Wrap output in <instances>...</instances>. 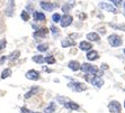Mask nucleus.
Segmentation results:
<instances>
[{"mask_svg": "<svg viewBox=\"0 0 125 113\" xmlns=\"http://www.w3.org/2000/svg\"><path fill=\"white\" fill-rule=\"evenodd\" d=\"M26 78H28V80H32V81H37L38 78H40V73L37 72V71L35 70H29L28 72L26 73Z\"/></svg>", "mask_w": 125, "mask_h": 113, "instance_id": "1a4fd4ad", "label": "nucleus"}, {"mask_svg": "<svg viewBox=\"0 0 125 113\" xmlns=\"http://www.w3.org/2000/svg\"><path fill=\"white\" fill-rule=\"evenodd\" d=\"M79 18H80L81 20H83V19H86V18H87V15H86V14H79Z\"/></svg>", "mask_w": 125, "mask_h": 113, "instance_id": "72a5a7b5", "label": "nucleus"}, {"mask_svg": "<svg viewBox=\"0 0 125 113\" xmlns=\"http://www.w3.org/2000/svg\"><path fill=\"white\" fill-rule=\"evenodd\" d=\"M47 48H49V45H47V44H41V45L37 46V50H40V52H46Z\"/></svg>", "mask_w": 125, "mask_h": 113, "instance_id": "cd10ccee", "label": "nucleus"}, {"mask_svg": "<svg viewBox=\"0 0 125 113\" xmlns=\"http://www.w3.org/2000/svg\"><path fill=\"white\" fill-rule=\"evenodd\" d=\"M79 48L81 50H90V48H93L91 44L89 41H81L79 44Z\"/></svg>", "mask_w": 125, "mask_h": 113, "instance_id": "4468645a", "label": "nucleus"}, {"mask_svg": "<svg viewBox=\"0 0 125 113\" xmlns=\"http://www.w3.org/2000/svg\"><path fill=\"white\" fill-rule=\"evenodd\" d=\"M52 19H53V21L59 23V21H60V19H61V16H60V14H54L52 16Z\"/></svg>", "mask_w": 125, "mask_h": 113, "instance_id": "c756f323", "label": "nucleus"}, {"mask_svg": "<svg viewBox=\"0 0 125 113\" xmlns=\"http://www.w3.org/2000/svg\"><path fill=\"white\" fill-rule=\"evenodd\" d=\"M61 45H62V47H69V46H74L76 45V41H73V40H71V39H69V38H67V39H64V40H62L61 41Z\"/></svg>", "mask_w": 125, "mask_h": 113, "instance_id": "6ab92c4d", "label": "nucleus"}, {"mask_svg": "<svg viewBox=\"0 0 125 113\" xmlns=\"http://www.w3.org/2000/svg\"><path fill=\"white\" fill-rule=\"evenodd\" d=\"M124 9H125V2H124Z\"/></svg>", "mask_w": 125, "mask_h": 113, "instance_id": "58836bf2", "label": "nucleus"}, {"mask_svg": "<svg viewBox=\"0 0 125 113\" xmlns=\"http://www.w3.org/2000/svg\"><path fill=\"white\" fill-rule=\"evenodd\" d=\"M88 81H90V83L93 85H95L96 87H102L104 85V81L102 80V77H97V76H93V77H86Z\"/></svg>", "mask_w": 125, "mask_h": 113, "instance_id": "423d86ee", "label": "nucleus"}, {"mask_svg": "<svg viewBox=\"0 0 125 113\" xmlns=\"http://www.w3.org/2000/svg\"><path fill=\"white\" fill-rule=\"evenodd\" d=\"M86 57H87L88 61H96V59L99 58V54L96 50H89V52L87 53V56H86Z\"/></svg>", "mask_w": 125, "mask_h": 113, "instance_id": "9b49d317", "label": "nucleus"}, {"mask_svg": "<svg viewBox=\"0 0 125 113\" xmlns=\"http://www.w3.org/2000/svg\"><path fill=\"white\" fill-rule=\"evenodd\" d=\"M73 21V17L72 16H70V15H64L63 17H61L60 19V24H61V27H68L70 26Z\"/></svg>", "mask_w": 125, "mask_h": 113, "instance_id": "20e7f679", "label": "nucleus"}, {"mask_svg": "<svg viewBox=\"0 0 125 113\" xmlns=\"http://www.w3.org/2000/svg\"><path fill=\"white\" fill-rule=\"evenodd\" d=\"M6 45H7L6 39H1V40H0V50L5 49V48H6Z\"/></svg>", "mask_w": 125, "mask_h": 113, "instance_id": "7c9ffc66", "label": "nucleus"}, {"mask_svg": "<svg viewBox=\"0 0 125 113\" xmlns=\"http://www.w3.org/2000/svg\"><path fill=\"white\" fill-rule=\"evenodd\" d=\"M34 19L36 21H44L45 20V15H44L43 12L35 11L34 12Z\"/></svg>", "mask_w": 125, "mask_h": 113, "instance_id": "dca6fc26", "label": "nucleus"}, {"mask_svg": "<svg viewBox=\"0 0 125 113\" xmlns=\"http://www.w3.org/2000/svg\"><path fill=\"white\" fill-rule=\"evenodd\" d=\"M14 10H15L14 0H9L8 6H7V9H6V15H7V16H12V12H14Z\"/></svg>", "mask_w": 125, "mask_h": 113, "instance_id": "f8f14e48", "label": "nucleus"}, {"mask_svg": "<svg viewBox=\"0 0 125 113\" xmlns=\"http://www.w3.org/2000/svg\"><path fill=\"white\" fill-rule=\"evenodd\" d=\"M111 1L115 5V6H119V3H122L123 0H111Z\"/></svg>", "mask_w": 125, "mask_h": 113, "instance_id": "2f4dec72", "label": "nucleus"}, {"mask_svg": "<svg viewBox=\"0 0 125 113\" xmlns=\"http://www.w3.org/2000/svg\"><path fill=\"white\" fill-rule=\"evenodd\" d=\"M27 113H41V112H33V111H29L28 110V112H27Z\"/></svg>", "mask_w": 125, "mask_h": 113, "instance_id": "e433bc0d", "label": "nucleus"}, {"mask_svg": "<svg viewBox=\"0 0 125 113\" xmlns=\"http://www.w3.org/2000/svg\"><path fill=\"white\" fill-rule=\"evenodd\" d=\"M6 57H7V56H2V58L0 59V63H3V62H5V59H6Z\"/></svg>", "mask_w": 125, "mask_h": 113, "instance_id": "c9c22d12", "label": "nucleus"}, {"mask_svg": "<svg viewBox=\"0 0 125 113\" xmlns=\"http://www.w3.org/2000/svg\"><path fill=\"white\" fill-rule=\"evenodd\" d=\"M33 61H34L35 63L42 64L44 62V56H42V55H34V56H33Z\"/></svg>", "mask_w": 125, "mask_h": 113, "instance_id": "4be33fe9", "label": "nucleus"}, {"mask_svg": "<svg viewBox=\"0 0 125 113\" xmlns=\"http://www.w3.org/2000/svg\"><path fill=\"white\" fill-rule=\"evenodd\" d=\"M109 26L113 27L115 29H121L123 32H125V24H121V25H114V24H109Z\"/></svg>", "mask_w": 125, "mask_h": 113, "instance_id": "bb28decb", "label": "nucleus"}, {"mask_svg": "<svg viewBox=\"0 0 125 113\" xmlns=\"http://www.w3.org/2000/svg\"><path fill=\"white\" fill-rule=\"evenodd\" d=\"M108 43L111 44V46L113 47H118L122 45L123 40H122V37H119L116 34H113V35H111L108 37Z\"/></svg>", "mask_w": 125, "mask_h": 113, "instance_id": "7ed1b4c3", "label": "nucleus"}, {"mask_svg": "<svg viewBox=\"0 0 125 113\" xmlns=\"http://www.w3.org/2000/svg\"><path fill=\"white\" fill-rule=\"evenodd\" d=\"M108 109L112 113H119L121 111V104L116 101H112L109 104H108Z\"/></svg>", "mask_w": 125, "mask_h": 113, "instance_id": "6e6552de", "label": "nucleus"}, {"mask_svg": "<svg viewBox=\"0 0 125 113\" xmlns=\"http://www.w3.org/2000/svg\"><path fill=\"white\" fill-rule=\"evenodd\" d=\"M100 66H102V68H103V70H108V65H107V64H102V65H100Z\"/></svg>", "mask_w": 125, "mask_h": 113, "instance_id": "f704fd0d", "label": "nucleus"}, {"mask_svg": "<svg viewBox=\"0 0 125 113\" xmlns=\"http://www.w3.org/2000/svg\"><path fill=\"white\" fill-rule=\"evenodd\" d=\"M80 68L83 71L84 73H87L89 75H96L97 72H98V68L96 66H94L91 64H88V63H83L82 65H80Z\"/></svg>", "mask_w": 125, "mask_h": 113, "instance_id": "f257e3e1", "label": "nucleus"}, {"mask_svg": "<svg viewBox=\"0 0 125 113\" xmlns=\"http://www.w3.org/2000/svg\"><path fill=\"white\" fill-rule=\"evenodd\" d=\"M99 8L102 10H106V11H109V12H113V14H117L118 10H117L115 7H113L111 3H106V2H100L99 3Z\"/></svg>", "mask_w": 125, "mask_h": 113, "instance_id": "39448f33", "label": "nucleus"}, {"mask_svg": "<svg viewBox=\"0 0 125 113\" xmlns=\"http://www.w3.org/2000/svg\"><path fill=\"white\" fill-rule=\"evenodd\" d=\"M44 62H46L47 64H54V63H55V58L53 57L52 55H50V56L44 57Z\"/></svg>", "mask_w": 125, "mask_h": 113, "instance_id": "a878e982", "label": "nucleus"}, {"mask_svg": "<svg viewBox=\"0 0 125 113\" xmlns=\"http://www.w3.org/2000/svg\"><path fill=\"white\" fill-rule=\"evenodd\" d=\"M68 86L74 92H83V91L87 90V86L82 83H79V82H70Z\"/></svg>", "mask_w": 125, "mask_h": 113, "instance_id": "f03ea898", "label": "nucleus"}, {"mask_svg": "<svg viewBox=\"0 0 125 113\" xmlns=\"http://www.w3.org/2000/svg\"><path fill=\"white\" fill-rule=\"evenodd\" d=\"M45 113H53L55 111V104H54V102H51L50 105L47 107H45Z\"/></svg>", "mask_w": 125, "mask_h": 113, "instance_id": "aec40b11", "label": "nucleus"}, {"mask_svg": "<svg viewBox=\"0 0 125 113\" xmlns=\"http://www.w3.org/2000/svg\"><path fill=\"white\" fill-rule=\"evenodd\" d=\"M21 19H23L24 21H28L29 20V15H28V12L27 11H21Z\"/></svg>", "mask_w": 125, "mask_h": 113, "instance_id": "c85d7f7f", "label": "nucleus"}, {"mask_svg": "<svg viewBox=\"0 0 125 113\" xmlns=\"http://www.w3.org/2000/svg\"><path fill=\"white\" fill-rule=\"evenodd\" d=\"M11 75V70L10 68H6V70H3L2 71V73H1V78H7V77H9V76Z\"/></svg>", "mask_w": 125, "mask_h": 113, "instance_id": "412c9836", "label": "nucleus"}, {"mask_svg": "<svg viewBox=\"0 0 125 113\" xmlns=\"http://www.w3.org/2000/svg\"><path fill=\"white\" fill-rule=\"evenodd\" d=\"M19 56H21V52H19V50H15V52L10 53V55L8 56V59L10 62L16 61V59H18V57H19Z\"/></svg>", "mask_w": 125, "mask_h": 113, "instance_id": "f3484780", "label": "nucleus"}, {"mask_svg": "<svg viewBox=\"0 0 125 113\" xmlns=\"http://www.w3.org/2000/svg\"><path fill=\"white\" fill-rule=\"evenodd\" d=\"M123 53H124V54H125V48H124V50H123Z\"/></svg>", "mask_w": 125, "mask_h": 113, "instance_id": "4c0bfd02", "label": "nucleus"}, {"mask_svg": "<svg viewBox=\"0 0 125 113\" xmlns=\"http://www.w3.org/2000/svg\"><path fill=\"white\" fill-rule=\"evenodd\" d=\"M37 90H38L37 87H33L32 90H31V91H28V92H27L26 94H25V99H29L31 96H33V95H34V94H35V93L37 92Z\"/></svg>", "mask_w": 125, "mask_h": 113, "instance_id": "5701e85b", "label": "nucleus"}, {"mask_svg": "<svg viewBox=\"0 0 125 113\" xmlns=\"http://www.w3.org/2000/svg\"><path fill=\"white\" fill-rule=\"evenodd\" d=\"M87 39H89L90 41H98L100 37L97 32H89V34H87Z\"/></svg>", "mask_w": 125, "mask_h": 113, "instance_id": "2eb2a0df", "label": "nucleus"}, {"mask_svg": "<svg viewBox=\"0 0 125 113\" xmlns=\"http://www.w3.org/2000/svg\"><path fill=\"white\" fill-rule=\"evenodd\" d=\"M47 32H49V29L45 28V27H43V28L37 29V30L33 34V36H34L35 38H43L47 35Z\"/></svg>", "mask_w": 125, "mask_h": 113, "instance_id": "9d476101", "label": "nucleus"}, {"mask_svg": "<svg viewBox=\"0 0 125 113\" xmlns=\"http://www.w3.org/2000/svg\"><path fill=\"white\" fill-rule=\"evenodd\" d=\"M51 30H52L53 34H58V32H59V29L56 28L55 26H51Z\"/></svg>", "mask_w": 125, "mask_h": 113, "instance_id": "473e14b6", "label": "nucleus"}, {"mask_svg": "<svg viewBox=\"0 0 125 113\" xmlns=\"http://www.w3.org/2000/svg\"><path fill=\"white\" fill-rule=\"evenodd\" d=\"M68 66H69L70 70L74 71V72H76V71H79V70H80V64H79L77 61H71V62H69Z\"/></svg>", "mask_w": 125, "mask_h": 113, "instance_id": "ddd939ff", "label": "nucleus"}, {"mask_svg": "<svg viewBox=\"0 0 125 113\" xmlns=\"http://www.w3.org/2000/svg\"><path fill=\"white\" fill-rule=\"evenodd\" d=\"M56 101L58 102H60V103H61V104H65V103H67V102H69L70 100L68 99V97H65V96H58V97H56Z\"/></svg>", "mask_w": 125, "mask_h": 113, "instance_id": "393cba45", "label": "nucleus"}, {"mask_svg": "<svg viewBox=\"0 0 125 113\" xmlns=\"http://www.w3.org/2000/svg\"><path fill=\"white\" fill-rule=\"evenodd\" d=\"M64 106L67 107V109H70V110H78L79 109V105L77 104V103H74V102H72V101L67 102V103L64 104Z\"/></svg>", "mask_w": 125, "mask_h": 113, "instance_id": "a211bd4d", "label": "nucleus"}, {"mask_svg": "<svg viewBox=\"0 0 125 113\" xmlns=\"http://www.w3.org/2000/svg\"><path fill=\"white\" fill-rule=\"evenodd\" d=\"M124 107H125V102H124Z\"/></svg>", "mask_w": 125, "mask_h": 113, "instance_id": "ea45409f", "label": "nucleus"}, {"mask_svg": "<svg viewBox=\"0 0 125 113\" xmlns=\"http://www.w3.org/2000/svg\"><path fill=\"white\" fill-rule=\"evenodd\" d=\"M58 5L56 3H52V2H46V1H42L41 2V8L43 10H46V11H52L55 8H58Z\"/></svg>", "mask_w": 125, "mask_h": 113, "instance_id": "0eeeda50", "label": "nucleus"}, {"mask_svg": "<svg viewBox=\"0 0 125 113\" xmlns=\"http://www.w3.org/2000/svg\"><path fill=\"white\" fill-rule=\"evenodd\" d=\"M74 6V3H73V1L72 2H70V3H65V5H64L63 7H62V10H63L64 12H68L70 10V9L72 8V7Z\"/></svg>", "mask_w": 125, "mask_h": 113, "instance_id": "b1692460", "label": "nucleus"}]
</instances>
